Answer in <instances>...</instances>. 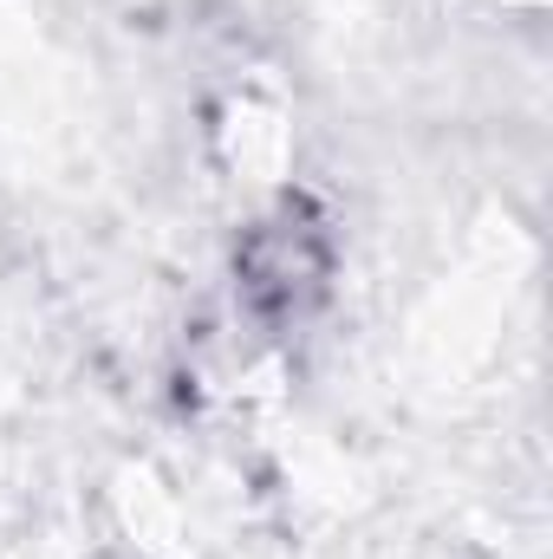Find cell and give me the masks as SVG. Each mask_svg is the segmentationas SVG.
<instances>
[{
	"instance_id": "1",
	"label": "cell",
	"mask_w": 553,
	"mask_h": 559,
	"mask_svg": "<svg viewBox=\"0 0 553 559\" xmlns=\"http://www.w3.org/2000/svg\"><path fill=\"white\" fill-rule=\"evenodd\" d=\"M332 280V254L319 222L299 202H280L274 215H261L242 241V299L248 312H261V325H299Z\"/></svg>"
}]
</instances>
